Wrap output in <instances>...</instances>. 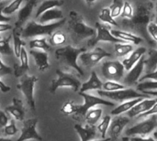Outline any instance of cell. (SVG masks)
Segmentation results:
<instances>
[{
    "label": "cell",
    "mask_w": 157,
    "mask_h": 141,
    "mask_svg": "<svg viewBox=\"0 0 157 141\" xmlns=\"http://www.w3.org/2000/svg\"><path fill=\"white\" fill-rule=\"evenodd\" d=\"M63 18H64L63 11L59 9L58 7L49 9L45 11L44 13H42L38 17L39 23L40 24H50V23H53V21L56 22V21L62 20Z\"/></svg>",
    "instance_id": "cell-21"
},
{
    "label": "cell",
    "mask_w": 157,
    "mask_h": 141,
    "mask_svg": "<svg viewBox=\"0 0 157 141\" xmlns=\"http://www.w3.org/2000/svg\"><path fill=\"white\" fill-rule=\"evenodd\" d=\"M157 128V117L156 115H153L147 119L138 123L137 125L128 128L125 131L126 137L132 138L134 136L145 137L150 135Z\"/></svg>",
    "instance_id": "cell-9"
},
{
    "label": "cell",
    "mask_w": 157,
    "mask_h": 141,
    "mask_svg": "<svg viewBox=\"0 0 157 141\" xmlns=\"http://www.w3.org/2000/svg\"><path fill=\"white\" fill-rule=\"evenodd\" d=\"M146 80H149V81H157V69L155 71L152 72H148L145 75L142 76L140 78L139 82H144V81H146Z\"/></svg>",
    "instance_id": "cell-46"
},
{
    "label": "cell",
    "mask_w": 157,
    "mask_h": 141,
    "mask_svg": "<svg viewBox=\"0 0 157 141\" xmlns=\"http://www.w3.org/2000/svg\"><path fill=\"white\" fill-rule=\"evenodd\" d=\"M63 0H45V1H43L40 5V6L38 7L35 17L38 18L45 11H47L49 9H52V8L60 7V6H63Z\"/></svg>",
    "instance_id": "cell-27"
},
{
    "label": "cell",
    "mask_w": 157,
    "mask_h": 141,
    "mask_svg": "<svg viewBox=\"0 0 157 141\" xmlns=\"http://www.w3.org/2000/svg\"><path fill=\"white\" fill-rule=\"evenodd\" d=\"M102 85H103V83L98 78L97 72L95 71H93L90 74L89 79L86 83H82L79 92L86 93V91H91V90H97V91L102 90Z\"/></svg>",
    "instance_id": "cell-25"
},
{
    "label": "cell",
    "mask_w": 157,
    "mask_h": 141,
    "mask_svg": "<svg viewBox=\"0 0 157 141\" xmlns=\"http://www.w3.org/2000/svg\"><path fill=\"white\" fill-rule=\"evenodd\" d=\"M157 114V103L148 111V112H146L145 114H144V115H142L140 117H149V116H153V115H156Z\"/></svg>",
    "instance_id": "cell-48"
},
{
    "label": "cell",
    "mask_w": 157,
    "mask_h": 141,
    "mask_svg": "<svg viewBox=\"0 0 157 141\" xmlns=\"http://www.w3.org/2000/svg\"><path fill=\"white\" fill-rule=\"evenodd\" d=\"M66 22L65 18L62 20L50 23V24H40L35 21L29 22L25 28L21 31L22 38H38L43 36H52V34L60 27H62Z\"/></svg>",
    "instance_id": "cell-3"
},
{
    "label": "cell",
    "mask_w": 157,
    "mask_h": 141,
    "mask_svg": "<svg viewBox=\"0 0 157 141\" xmlns=\"http://www.w3.org/2000/svg\"><path fill=\"white\" fill-rule=\"evenodd\" d=\"M123 5H124V2L122 0H113L112 1L111 6H109V9H110L111 15L114 18L121 15Z\"/></svg>",
    "instance_id": "cell-39"
},
{
    "label": "cell",
    "mask_w": 157,
    "mask_h": 141,
    "mask_svg": "<svg viewBox=\"0 0 157 141\" xmlns=\"http://www.w3.org/2000/svg\"><path fill=\"white\" fill-rule=\"evenodd\" d=\"M102 112L103 110L101 108H92L90 109L86 117H85V119L87 123V125H90V126H95L98 122H99L100 118H101V116H102Z\"/></svg>",
    "instance_id": "cell-28"
},
{
    "label": "cell",
    "mask_w": 157,
    "mask_h": 141,
    "mask_svg": "<svg viewBox=\"0 0 157 141\" xmlns=\"http://www.w3.org/2000/svg\"><path fill=\"white\" fill-rule=\"evenodd\" d=\"M22 2H23V0H13L8 5L4 6V8L2 9V13L6 16L15 13L16 11L20 9V6H21Z\"/></svg>",
    "instance_id": "cell-35"
},
{
    "label": "cell",
    "mask_w": 157,
    "mask_h": 141,
    "mask_svg": "<svg viewBox=\"0 0 157 141\" xmlns=\"http://www.w3.org/2000/svg\"><path fill=\"white\" fill-rule=\"evenodd\" d=\"M86 50H87L85 48H75L71 45H67L65 47L57 49L55 50V56L57 60L64 63L66 66L76 71L79 75H84V72L77 63V60L79 56Z\"/></svg>",
    "instance_id": "cell-4"
},
{
    "label": "cell",
    "mask_w": 157,
    "mask_h": 141,
    "mask_svg": "<svg viewBox=\"0 0 157 141\" xmlns=\"http://www.w3.org/2000/svg\"><path fill=\"white\" fill-rule=\"evenodd\" d=\"M125 88L126 86L124 84L119 82H115V81H107L103 83V85H102V90L107 91V92H114V91L122 90Z\"/></svg>",
    "instance_id": "cell-36"
},
{
    "label": "cell",
    "mask_w": 157,
    "mask_h": 141,
    "mask_svg": "<svg viewBox=\"0 0 157 141\" xmlns=\"http://www.w3.org/2000/svg\"><path fill=\"white\" fill-rule=\"evenodd\" d=\"M6 113L9 114L14 117V119L17 121H24L25 117V108L23 106V103L20 99L14 97L12 99V105L8 106L5 109Z\"/></svg>",
    "instance_id": "cell-18"
},
{
    "label": "cell",
    "mask_w": 157,
    "mask_h": 141,
    "mask_svg": "<svg viewBox=\"0 0 157 141\" xmlns=\"http://www.w3.org/2000/svg\"><path fill=\"white\" fill-rule=\"evenodd\" d=\"M111 33L114 37L122 40L123 42H132L135 45H139L143 42V38L128 30L111 29Z\"/></svg>",
    "instance_id": "cell-22"
},
{
    "label": "cell",
    "mask_w": 157,
    "mask_h": 141,
    "mask_svg": "<svg viewBox=\"0 0 157 141\" xmlns=\"http://www.w3.org/2000/svg\"><path fill=\"white\" fill-rule=\"evenodd\" d=\"M13 73V69L6 64H5L2 61V57L0 54V76H4L6 74H11Z\"/></svg>",
    "instance_id": "cell-45"
},
{
    "label": "cell",
    "mask_w": 157,
    "mask_h": 141,
    "mask_svg": "<svg viewBox=\"0 0 157 141\" xmlns=\"http://www.w3.org/2000/svg\"><path fill=\"white\" fill-rule=\"evenodd\" d=\"M0 54L12 55L14 54L13 49L10 46V37L7 39H0Z\"/></svg>",
    "instance_id": "cell-38"
},
{
    "label": "cell",
    "mask_w": 157,
    "mask_h": 141,
    "mask_svg": "<svg viewBox=\"0 0 157 141\" xmlns=\"http://www.w3.org/2000/svg\"><path fill=\"white\" fill-rule=\"evenodd\" d=\"M147 32L151 39L157 43V23L155 21H151L147 27Z\"/></svg>",
    "instance_id": "cell-44"
},
{
    "label": "cell",
    "mask_w": 157,
    "mask_h": 141,
    "mask_svg": "<svg viewBox=\"0 0 157 141\" xmlns=\"http://www.w3.org/2000/svg\"><path fill=\"white\" fill-rule=\"evenodd\" d=\"M1 1H3V0H0V2H1Z\"/></svg>",
    "instance_id": "cell-63"
},
{
    "label": "cell",
    "mask_w": 157,
    "mask_h": 141,
    "mask_svg": "<svg viewBox=\"0 0 157 141\" xmlns=\"http://www.w3.org/2000/svg\"><path fill=\"white\" fill-rule=\"evenodd\" d=\"M11 90L10 86L6 85V83H4L1 80H0V91L2 93H8Z\"/></svg>",
    "instance_id": "cell-51"
},
{
    "label": "cell",
    "mask_w": 157,
    "mask_h": 141,
    "mask_svg": "<svg viewBox=\"0 0 157 141\" xmlns=\"http://www.w3.org/2000/svg\"><path fill=\"white\" fill-rule=\"evenodd\" d=\"M74 128L79 135L81 141L93 140L97 135V128H95V126L87 125L86 127H83L80 124H75Z\"/></svg>",
    "instance_id": "cell-24"
},
{
    "label": "cell",
    "mask_w": 157,
    "mask_h": 141,
    "mask_svg": "<svg viewBox=\"0 0 157 141\" xmlns=\"http://www.w3.org/2000/svg\"><path fill=\"white\" fill-rule=\"evenodd\" d=\"M98 18L103 23L109 24L110 26H114V27H118L119 26V24L116 22L115 18L112 17L109 7H104V8H102L101 11H100V13H99V15H98Z\"/></svg>",
    "instance_id": "cell-33"
},
{
    "label": "cell",
    "mask_w": 157,
    "mask_h": 141,
    "mask_svg": "<svg viewBox=\"0 0 157 141\" xmlns=\"http://www.w3.org/2000/svg\"><path fill=\"white\" fill-rule=\"evenodd\" d=\"M0 39H2V38H1V36H0Z\"/></svg>",
    "instance_id": "cell-61"
},
{
    "label": "cell",
    "mask_w": 157,
    "mask_h": 141,
    "mask_svg": "<svg viewBox=\"0 0 157 141\" xmlns=\"http://www.w3.org/2000/svg\"><path fill=\"white\" fill-rule=\"evenodd\" d=\"M29 48L30 49H40L41 50H44L46 52L50 51L51 46L48 44L46 39L44 37H38V38H33L29 41Z\"/></svg>",
    "instance_id": "cell-29"
},
{
    "label": "cell",
    "mask_w": 157,
    "mask_h": 141,
    "mask_svg": "<svg viewBox=\"0 0 157 141\" xmlns=\"http://www.w3.org/2000/svg\"><path fill=\"white\" fill-rule=\"evenodd\" d=\"M137 89L142 93L144 91L157 90V81H144L140 82L137 85Z\"/></svg>",
    "instance_id": "cell-40"
},
{
    "label": "cell",
    "mask_w": 157,
    "mask_h": 141,
    "mask_svg": "<svg viewBox=\"0 0 157 141\" xmlns=\"http://www.w3.org/2000/svg\"><path fill=\"white\" fill-rule=\"evenodd\" d=\"M75 106L76 105L73 102V101H67L63 104L61 112L65 115V116H70V115H74L75 113Z\"/></svg>",
    "instance_id": "cell-42"
},
{
    "label": "cell",
    "mask_w": 157,
    "mask_h": 141,
    "mask_svg": "<svg viewBox=\"0 0 157 141\" xmlns=\"http://www.w3.org/2000/svg\"><path fill=\"white\" fill-rule=\"evenodd\" d=\"M145 67V59L144 56L133 66L132 70L129 71L128 74L124 78V85L126 86H132L133 84H136L140 78L142 77V73Z\"/></svg>",
    "instance_id": "cell-15"
},
{
    "label": "cell",
    "mask_w": 157,
    "mask_h": 141,
    "mask_svg": "<svg viewBox=\"0 0 157 141\" xmlns=\"http://www.w3.org/2000/svg\"><path fill=\"white\" fill-rule=\"evenodd\" d=\"M0 141H12L9 139H5V138H0Z\"/></svg>",
    "instance_id": "cell-59"
},
{
    "label": "cell",
    "mask_w": 157,
    "mask_h": 141,
    "mask_svg": "<svg viewBox=\"0 0 157 141\" xmlns=\"http://www.w3.org/2000/svg\"><path fill=\"white\" fill-rule=\"evenodd\" d=\"M145 67L148 72H152L157 69V50L152 49L148 52V59H145Z\"/></svg>",
    "instance_id": "cell-31"
},
{
    "label": "cell",
    "mask_w": 157,
    "mask_h": 141,
    "mask_svg": "<svg viewBox=\"0 0 157 141\" xmlns=\"http://www.w3.org/2000/svg\"><path fill=\"white\" fill-rule=\"evenodd\" d=\"M133 50V47L132 44L124 43V42H119L114 44V52L117 57H124L128 54H130Z\"/></svg>",
    "instance_id": "cell-30"
},
{
    "label": "cell",
    "mask_w": 157,
    "mask_h": 141,
    "mask_svg": "<svg viewBox=\"0 0 157 141\" xmlns=\"http://www.w3.org/2000/svg\"><path fill=\"white\" fill-rule=\"evenodd\" d=\"M57 78L52 81L50 92L55 94L59 88H71L73 91L77 92L81 88V82L72 73L63 72L60 69L56 70Z\"/></svg>",
    "instance_id": "cell-6"
},
{
    "label": "cell",
    "mask_w": 157,
    "mask_h": 141,
    "mask_svg": "<svg viewBox=\"0 0 157 141\" xmlns=\"http://www.w3.org/2000/svg\"><path fill=\"white\" fill-rule=\"evenodd\" d=\"M143 94H144V95H152V96H155V97H157V90L144 91V92H143Z\"/></svg>",
    "instance_id": "cell-53"
},
{
    "label": "cell",
    "mask_w": 157,
    "mask_h": 141,
    "mask_svg": "<svg viewBox=\"0 0 157 141\" xmlns=\"http://www.w3.org/2000/svg\"><path fill=\"white\" fill-rule=\"evenodd\" d=\"M130 123V118L128 117L117 116L111 119L109 128V136L111 139H117L122 133L124 128Z\"/></svg>",
    "instance_id": "cell-14"
},
{
    "label": "cell",
    "mask_w": 157,
    "mask_h": 141,
    "mask_svg": "<svg viewBox=\"0 0 157 141\" xmlns=\"http://www.w3.org/2000/svg\"><path fill=\"white\" fill-rule=\"evenodd\" d=\"M9 21H10V17L4 15L2 11H0V23H7Z\"/></svg>",
    "instance_id": "cell-52"
},
{
    "label": "cell",
    "mask_w": 157,
    "mask_h": 141,
    "mask_svg": "<svg viewBox=\"0 0 157 141\" xmlns=\"http://www.w3.org/2000/svg\"><path fill=\"white\" fill-rule=\"evenodd\" d=\"M8 123H9V119L8 117L6 116V111L0 110V127L5 128L6 125H8Z\"/></svg>",
    "instance_id": "cell-47"
},
{
    "label": "cell",
    "mask_w": 157,
    "mask_h": 141,
    "mask_svg": "<svg viewBox=\"0 0 157 141\" xmlns=\"http://www.w3.org/2000/svg\"><path fill=\"white\" fill-rule=\"evenodd\" d=\"M17 128L16 126L15 121L12 119L9 121L8 125H6L4 128V133L6 136H14L15 134H17Z\"/></svg>",
    "instance_id": "cell-43"
},
{
    "label": "cell",
    "mask_w": 157,
    "mask_h": 141,
    "mask_svg": "<svg viewBox=\"0 0 157 141\" xmlns=\"http://www.w3.org/2000/svg\"><path fill=\"white\" fill-rule=\"evenodd\" d=\"M131 141H157L153 138H143V137H132L130 138Z\"/></svg>",
    "instance_id": "cell-50"
},
{
    "label": "cell",
    "mask_w": 157,
    "mask_h": 141,
    "mask_svg": "<svg viewBox=\"0 0 157 141\" xmlns=\"http://www.w3.org/2000/svg\"><path fill=\"white\" fill-rule=\"evenodd\" d=\"M98 93L100 96L104 98H108L109 100H113L116 102L123 103L128 100L135 99V98H145L146 95L143 93H138L134 89L125 88L122 90H118L114 92H107L103 90H98Z\"/></svg>",
    "instance_id": "cell-8"
},
{
    "label": "cell",
    "mask_w": 157,
    "mask_h": 141,
    "mask_svg": "<svg viewBox=\"0 0 157 141\" xmlns=\"http://www.w3.org/2000/svg\"><path fill=\"white\" fill-rule=\"evenodd\" d=\"M19 62L16 63L13 69V73L16 77H21L24 75L28 71H29V56L28 52L23 47L19 55Z\"/></svg>",
    "instance_id": "cell-19"
},
{
    "label": "cell",
    "mask_w": 157,
    "mask_h": 141,
    "mask_svg": "<svg viewBox=\"0 0 157 141\" xmlns=\"http://www.w3.org/2000/svg\"><path fill=\"white\" fill-rule=\"evenodd\" d=\"M96 36H94L93 38H91L88 42H87V46L89 48H93L95 47L98 42L100 41H105V42H111V43H119V42H123L122 40L117 39L116 37H114L111 33V30L109 28V26L97 22L96 23Z\"/></svg>",
    "instance_id": "cell-10"
},
{
    "label": "cell",
    "mask_w": 157,
    "mask_h": 141,
    "mask_svg": "<svg viewBox=\"0 0 157 141\" xmlns=\"http://www.w3.org/2000/svg\"><path fill=\"white\" fill-rule=\"evenodd\" d=\"M30 55L33 57L36 65L38 66L39 71L44 72L50 67L49 63V57L48 53L44 50H31Z\"/></svg>",
    "instance_id": "cell-23"
},
{
    "label": "cell",
    "mask_w": 157,
    "mask_h": 141,
    "mask_svg": "<svg viewBox=\"0 0 157 141\" xmlns=\"http://www.w3.org/2000/svg\"><path fill=\"white\" fill-rule=\"evenodd\" d=\"M37 2L38 0H27L26 1L25 5L18 10L17 20L15 24V27H16L15 28H19L26 23V21L30 17Z\"/></svg>",
    "instance_id": "cell-17"
},
{
    "label": "cell",
    "mask_w": 157,
    "mask_h": 141,
    "mask_svg": "<svg viewBox=\"0 0 157 141\" xmlns=\"http://www.w3.org/2000/svg\"><path fill=\"white\" fill-rule=\"evenodd\" d=\"M86 2V4H87V6H90L94 2H96V1H98V0H85Z\"/></svg>",
    "instance_id": "cell-54"
},
{
    "label": "cell",
    "mask_w": 157,
    "mask_h": 141,
    "mask_svg": "<svg viewBox=\"0 0 157 141\" xmlns=\"http://www.w3.org/2000/svg\"><path fill=\"white\" fill-rule=\"evenodd\" d=\"M12 28H13V27L11 25H9L8 23H0V33L10 30Z\"/></svg>",
    "instance_id": "cell-49"
},
{
    "label": "cell",
    "mask_w": 157,
    "mask_h": 141,
    "mask_svg": "<svg viewBox=\"0 0 157 141\" xmlns=\"http://www.w3.org/2000/svg\"><path fill=\"white\" fill-rule=\"evenodd\" d=\"M20 35L21 34L17 31V28H14V30H13V43H14L13 51H14V54L17 58H19L21 50L25 45V42L22 40Z\"/></svg>",
    "instance_id": "cell-32"
},
{
    "label": "cell",
    "mask_w": 157,
    "mask_h": 141,
    "mask_svg": "<svg viewBox=\"0 0 157 141\" xmlns=\"http://www.w3.org/2000/svg\"><path fill=\"white\" fill-rule=\"evenodd\" d=\"M151 1H153V2H154V1H155V0H151Z\"/></svg>",
    "instance_id": "cell-62"
},
{
    "label": "cell",
    "mask_w": 157,
    "mask_h": 141,
    "mask_svg": "<svg viewBox=\"0 0 157 141\" xmlns=\"http://www.w3.org/2000/svg\"><path fill=\"white\" fill-rule=\"evenodd\" d=\"M79 95L83 97L84 99V104L83 105H76L75 106V113L74 114V119L75 120H80L82 118H85L86 113L92 109L93 107L103 105L106 106H114L115 104L113 102H110L109 100H106L104 98L97 97L95 95L86 94V93H80Z\"/></svg>",
    "instance_id": "cell-5"
},
{
    "label": "cell",
    "mask_w": 157,
    "mask_h": 141,
    "mask_svg": "<svg viewBox=\"0 0 157 141\" xmlns=\"http://www.w3.org/2000/svg\"><path fill=\"white\" fill-rule=\"evenodd\" d=\"M4 6H5V3L4 2H0V11H2Z\"/></svg>",
    "instance_id": "cell-58"
},
{
    "label": "cell",
    "mask_w": 157,
    "mask_h": 141,
    "mask_svg": "<svg viewBox=\"0 0 157 141\" xmlns=\"http://www.w3.org/2000/svg\"><path fill=\"white\" fill-rule=\"evenodd\" d=\"M50 41L54 46L63 45L66 41V35L62 31H54L51 36Z\"/></svg>",
    "instance_id": "cell-37"
},
{
    "label": "cell",
    "mask_w": 157,
    "mask_h": 141,
    "mask_svg": "<svg viewBox=\"0 0 157 141\" xmlns=\"http://www.w3.org/2000/svg\"><path fill=\"white\" fill-rule=\"evenodd\" d=\"M67 29L71 35L72 39L78 43L86 39L93 38L96 36L97 30L89 27L84 20L82 15L77 13L76 11H70L69 17L67 21Z\"/></svg>",
    "instance_id": "cell-2"
},
{
    "label": "cell",
    "mask_w": 157,
    "mask_h": 141,
    "mask_svg": "<svg viewBox=\"0 0 157 141\" xmlns=\"http://www.w3.org/2000/svg\"><path fill=\"white\" fill-rule=\"evenodd\" d=\"M111 140V139L110 138H108V139H93V140L91 141H109Z\"/></svg>",
    "instance_id": "cell-56"
},
{
    "label": "cell",
    "mask_w": 157,
    "mask_h": 141,
    "mask_svg": "<svg viewBox=\"0 0 157 141\" xmlns=\"http://www.w3.org/2000/svg\"><path fill=\"white\" fill-rule=\"evenodd\" d=\"M102 74L108 81H121L124 76L125 68L119 61H107L101 67Z\"/></svg>",
    "instance_id": "cell-11"
},
{
    "label": "cell",
    "mask_w": 157,
    "mask_h": 141,
    "mask_svg": "<svg viewBox=\"0 0 157 141\" xmlns=\"http://www.w3.org/2000/svg\"><path fill=\"white\" fill-rule=\"evenodd\" d=\"M155 22L157 23V0H156V5L155 6Z\"/></svg>",
    "instance_id": "cell-55"
},
{
    "label": "cell",
    "mask_w": 157,
    "mask_h": 141,
    "mask_svg": "<svg viewBox=\"0 0 157 141\" xmlns=\"http://www.w3.org/2000/svg\"><path fill=\"white\" fill-rule=\"evenodd\" d=\"M38 81H39L38 77L25 73L24 75L20 77L19 83L17 85V88L25 96L26 102L28 106L30 107V109L32 110V112L36 111V105H35V99H34V88Z\"/></svg>",
    "instance_id": "cell-7"
},
{
    "label": "cell",
    "mask_w": 157,
    "mask_h": 141,
    "mask_svg": "<svg viewBox=\"0 0 157 141\" xmlns=\"http://www.w3.org/2000/svg\"><path fill=\"white\" fill-rule=\"evenodd\" d=\"M37 124H38V118H30L28 120H24L23 128L21 129V134L16 141H42V138L36 130Z\"/></svg>",
    "instance_id": "cell-13"
},
{
    "label": "cell",
    "mask_w": 157,
    "mask_h": 141,
    "mask_svg": "<svg viewBox=\"0 0 157 141\" xmlns=\"http://www.w3.org/2000/svg\"><path fill=\"white\" fill-rule=\"evenodd\" d=\"M109 56H110V53H109L108 51H106L100 47H96L94 50L90 51L86 50L83 52L79 56L78 60L80 63L85 67H94L98 62H100L104 58L109 57Z\"/></svg>",
    "instance_id": "cell-12"
},
{
    "label": "cell",
    "mask_w": 157,
    "mask_h": 141,
    "mask_svg": "<svg viewBox=\"0 0 157 141\" xmlns=\"http://www.w3.org/2000/svg\"><path fill=\"white\" fill-rule=\"evenodd\" d=\"M147 50L144 47H140L138 49H135L134 50H132L129 57L124 59L122 61V64L125 68V70L130 71L133 68V66L144 56V54L146 53Z\"/></svg>",
    "instance_id": "cell-20"
},
{
    "label": "cell",
    "mask_w": 157,
    "mask_h": 141,
    "mask_svg": "<svg viewBox=\"0 0 157 141\" xmlns=\"http://www.w3.org/2000/svg\"><path fill=\"white\" fill-rule=\"evenodd\" d=\"M154 138H155V139L157 140V129L156 131H155V133H154Z\"/></svg>",
    "instance_id": "cell-60"
},
{
    "label": "cell",
    "mask_w": 157,
    "mask_h": 141,
    "mask_svg": "<svg viewBox=\"0 0 157 141\" xmlns=\"http://www.w3.org/2000/svg\"><path fill=\"white\" fill-rule=\"evenodd\" d=\"M133 13H134V9H133V6H132V4L128 1H125L122 10H121V18L122 19H130L132 17Z\"/></svg>",
    "instance_id": "cell-41"
},
{
    "label": "cell",
    "mask_w": 157,
    "mask_h": 141,
    "mask_svg": "<svg viewBox=\"0 0 157 141\" xmlns=\"http://www.w3.org/2000/svg\"><path fill=\"white\" fill-rule=\"evenodd\" d=\"M144 98H135V99H132V100H128L123 102L122 104H121L120 106H118L117 107H115L112 111H111V115L113 116H119L121 115L125 112L130 111L135 105H137L139 102H141Z\"/></svg>",
    "instance_id": "cell-26"
},
{
    "label": "cell",
    "mask_w": 157,
    "mask_h": 141,
    "mask_svg": "<svg viewBox=\"0 0 157 141\" xmlns=\"http://www.w3.org/2000/svg\"><path fill=\"white\" fill-rule=\"evenodd\" d=\"M121 141H131V139H130V138H129V137H122Z\"/></svg>",
    "instance_id": "cell-57"
},
{
    "label": "cell",
    "mask_w": 157,
    "mask_h": 141,
    "mask_svg": "<svg viewBox=\"0 0 157 141\" xmlns=\"http://www.w3.org/2000/svg\"><path fill=\"white\" fill-rule=\"evenodd\" d=\"M155 16V5L151 0H137L134 13L132 18L122 19L121 26L124 30L133 32L134 34L144 39L153 48L157 45L147 32L148 24L153 21Z\"/></svg>",
    "instance_id": "cell-1"
},
{
    "label": "cell",
    "mask_w": 157,
    "mask_h": 141,
    "mask_svg": "<svg viewBox=\"0 0 157 141\" xmlns=\"http://www.w3.org/2000/svg\"><path fill=\"white\" fill-rule=\"evenodd\" d=\"M157 103V97L155 98H144L141 102L135 105L130 111L127 112L129 117H140L142 115L148 112Z\"/></svg>",
    "instance_id": "cell-16"
},
{
    "label": "cell",
    "mask_w": 157,
    "mask_h": 141,
    "mask_svg": "<svg viewBox=\"0 0 157 141\" xmlns=\"http://www.w3.org/2000/svg\"><path fill=\"white\" fill-rule=\"evenodd\" d=\"M111 122V117L110 116H106L99 121V123L97 126V130L100 133L102 139H106V134L109 130V125Z\"/></svg>",
    "instance_id": "cell-34"
}]
</instances>
